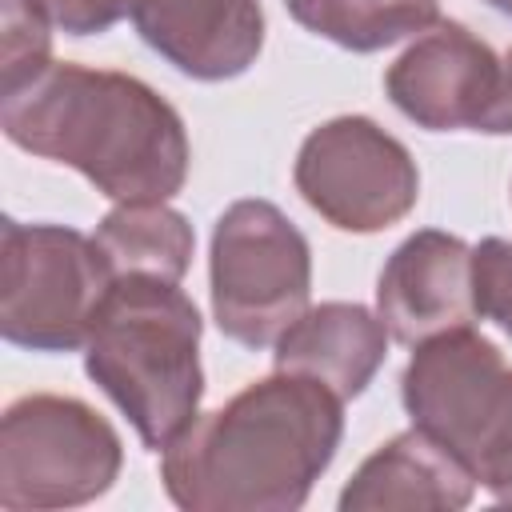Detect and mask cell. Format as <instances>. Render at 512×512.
Returning a JSON list of instances; mask_svg holds the SVG:
<instances>
[{
  "instance_id": "cell-13",
  "label": "cell",
  "mask_w": 512,
  "mask_h": 512,
  "mask_svg": "<svg viewBox=\"0 0 512 512\" xmlns=\"http://www.w3.org/2000/svg\"><path fill=\"white\" fill-rule=\"evenodd\" d=\"M388 340L380 312L356 300H324L272 344V368L320 380L348 404L388 360Z\"/></svg>"
},
{
  "instance_id": "cell-17",
  "label": "cell",
  "mask_w": 512,
  "mask_h": 512,
  "mask_svg": "<svg viewBox=\"0 0 512 512\" xmlns=\"http://www.w3.org/2000/svg\"><path fill=\"white\" fill-rule=\"evenodd\" d=\"M472 300L476 316L512 340V240L484 236L472 244Z\"/></svg>"
},
{
  "instance_id": "cell-20",
  "label": "cell",
  "mask_w": 512,
  "mask_h": 512,
  "mask_svg": "<svg viewBox=\"0 0 512 512\" xmlns=\"http://www.w3.org/2000/svg\"><path fill=\"white\" fill-rule=\"evenodd\" d=\"M484 4H488V8H496L500 16H508V20H512V0H484Z\"/></svg>"
},
{
  "instance_id": "cell-19",
  "label": "cell",
  "mask_w": 512,
  "mask_h": 512,
  "mask_svg": "<svg viewBox=\"0 0 512 512\" xmlns=\"http://www.w3.org/2000/svg\"><path fill=\"white\" fill-rule=\"evenodd\" d=\"M476 132L484 136H512V48L500 56V72L492 84V96L476 120Z\"/></svg>"
},
{
  "instance_id": "cell-18",
  "label": "cell",
  "mask_w": 512,
  "mask_h": 512,
  "mask_svg": "<svg viewBox=\"0 0 512 512\" xmlns=\"http://www.w3.org/2000/svg\"><path fill=\"white\" fill-rule=\"evenodd\" d=\"M56 28L68 36H100L124 16H132L144 0H40Z\"/></svg>"
},
{
  "instance_id": "cell-2",
  "label": "cell",
  "mask_w": 512,
  "mask_h": 512,
  "mask_svg": "<svg viewBox=\"0 0 512 512\" xmlns=\"http://www.w3.org/2000/svg\"><path fill=\"white\" fill-rule=\"evenodd\" d=\"M4 136L80 172L116 204L172 200L192 164L180 112L144 80L88 64H48L0 100Z\"/></svg>"
},
{
  "instance_id": "cell-8",
  "label": "cell",
  "mask_w": 512,
  "mask_h": 512,
  "mask_svg": "<svg viewBox=\"0 0 512 512\" xmlns=\"http://www.w3.org/2000/svg\"><path fill=\"white\" fill-rule=\"evenodd\" d=\"M292 184L312 212L352 236L400 224L420 200L412 152L372 116H332L316 124L296 152Z\"/></svg>"
},
{
  "instance_id": "cell-1",
  "label": "cell",
  "mask_w": 512,
  "mask_h": 512,
  "mask_svg": "<svg viewBox=\"0 0 512 512\" xmlns=\"http://www.w3.org/2000/svg\"><path fill=\"white\" fill-rule=\"evenodd\" d=\"M340 440L344 400L320 380L276 368L200 412L160 452V480L184 512H296Z\"/></svg>"
},
{
  "instance_id": "cell-6",
  "label": "cell",
  "mask_w": 512,
  "mask_h": 512,
  "mask_svg": "<svg viewBox=\"0 0 512 512\" xmlns=\"http://www.w3.org/2000/svg\"><path fill=\"white\" fill-rule=\"evenodd\" d=\"M116 284L96 236L68 224H0V332L28 352H76Z\"/></svg>"
},
{
  "instance_id": "cell-3",
  "label": "cell",
  "mask_w": 512,
  "mask_h": 512,
  "mask_svg": "<svg viewBox=\"0 0 512 512\" xmlns=\"http://www.w3.org/2000/svg\"><path fill=\"white\" fill-rule=\"evenodd\" d=\"M200 336L192 296L156 276H116L92 320L84 372L156 456L200 416Z\"/></svg>"
},
{
  "instance_id": "cell-7",
  "label": "cell",
  "mask_w": 512,
  "mask_h": 512,
  "mask_svg": "<svg viewBox=\"0 0 512 512\" xmlns=\"http://www.w3.org/2000/svg\"><path fill=\"white\" fill-rule=\"evenodd\" d=\"M124 468L120 432L84 400L32 392L0 416V508L52 512L100 500Z\"/></svg>"
},
{
  "instance_id": "cell-9",
  "label": "cell",
  "mask_w": 512,
  "mask_h": 512,
  "mask_svg": "<svg viewBox=\"0 0 512 512\" xmlns=\"http://www.w3.org/2000/svg\"><path fill=\"white\" fill-rule=\"evenodd\" d=\"M500 56L464 24L440 20L388 64L384 92L424 132H476L492 96Z\"/></svg>"
},
{
  "instance_id": "cell-12",
  "label": "cell",
  "mask_w": 512,
  "mask_h": 512,
  "mask_svg": "<svg viewBox=\"0 0 512 512\" xmlns=\"http://www.w3.org/2000/svg\"><path fill=\"white\" fill-rule=\"evenodd\" d=\"M476 496L472 472L424 428L380 444L340 488V512H456Z\"/></svg>"
},
{
  "instance_id": "cell-11",
  "label": "cell",
  "mask_w": 512,
  "mask_h": 512,
  "mask_svg": "<svg viewBox=\"0 0 512 512\" xmlns=\"http://www.w3.org/2000/svg\"><path fill=\"white\" fill-rule=\"evenodd\" d=\"M132 24L160 60L204 84L244 76L264 48L260 0H144Z\"/></svg>"
},
{
  "instance_id": "cell-16",
  "label": "cell",
  "mask_w": 512,
  "mask_h": 512,
  "mask_svg": "<svg viewBox=\"0 0 512 512\" xmlns=\"http://www.w3.org/2000/svg\"><path fill=\"white\" fill-rule=\"evenodd\" d=\"M52 16L40 0H0V76L4 96L32 84L52 64Z\"/></svg>"
},
{
  "instance_id": "cell-14",
  "label": "cell",
  "mask_w": 512,
  "mask_h": 512,
  "mask_svg": "<svg viewBox=\"0 0 512 512\" xmlns=\"http://www.w3.org/2000/svg\"><path fill=\"white\" fill-rule=\"evenodd\" d=\"M96 244L116 276H156L176 284L196 256V232L188 216L168 200L116 204L96 224Z\"/></svg>"
},
{
  "instance_id": "cell-4",
  "label": "cell",
  "mask_w": 512,
  "mask_h": 512,
  "mask_svg": "<svg viewBox=\"0 0 512 512\" xmlns=\"http://www.w3.org/2000/svg\"><path fill=\"white\" fill-rule=\"evenodd\" d=\"M400 400L416 428L436 436L496 504H512V364L476 328L412 348Z\"/></svg>"
},
{
  "instance_id": "cell-10",
  "label": "cell",
  "mask_w": 512,
  "mask_h": 512,
  "mask_svg": "<svg viewBox=\"0 0 512 512\" xmlns=\"http://www.w3.org/2000/svg\"><path fill=\"white\" fill-rule=\"evenodd\" d=\"M376 312L404 348L472 328L480 320L472 300V244L440 228L400 240L376 276Z\"/></svg>"
},
{
  "instance_id": "cell-15",
  "label": "cell",
  "mask_w": 512,
  "mask_h": 512,
  "mask_svg": "<svg viewBox=\"0 0 512 512\" xmlns=\"http://www.w3.org/2000/svg\"><path fill=\"white\" fill-rule=\"evenodd\" d=\"M284 8L300 28L348 52H380L440 24V0H284Z\"/></svg>"
},
{
  "instance_id": "cell-5",
  "label": "cell",
  "mask_w": 512,
  "mask_h": 512,
  "mask_svg": "<svg viewBox=\"0 0 512 512\" xmlns=\"http://www.w3.org/2000/svg\"><path fill=\"white\" fill-rule=\"evenodd\" d=\"M208 296L216 328L240 348H272L312 304L308 236L272 200H236L212 224Z\"/></svg>"
}]
</instances>
